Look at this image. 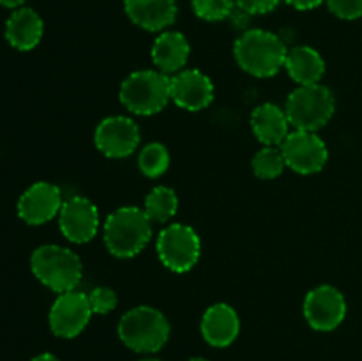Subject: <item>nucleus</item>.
<instances>
[{
  "label": "nucleus",
  "mask_w": 362,
  "mask_h": 361,
  "mask_svg": "<svg viewBox=\"0 0 362 361\" xmlns=\"http://www.w3.org/2000/svg\"><path fill=\"white\" fill-rule=\"evenodd\" d=\"M45 23L41 16L30 7H18L6 23V39L13 48L30 52L41 42Z\"/></svg>",
  "instance_id": "17"
},
{
  "label": "nucleus",
  "mask_w": 362,
  "mask_h": 361,
  "mask_svg": "<svg viewBox=\"0 0 362 361\" xmlns=\"http://www.w3.org/2000/svg\"><path fill=\"white\" fill-rule=\"evenodd\" d=\"M30 361H59V360H57V357L53 356V354L45 353V354H39V356H35L34 360H30Z\"/></svg>",
  "instance_id": "30"
},
{
  "label": "nucleus",
  "mask_w": 362,
  "mask_h": 361,
  "mask_svg": "<svg viewBox=\"0 0 362 361\" xmlns=\"http://www.w3.org/2000/svg\"><path fill=\"white\" fill-rule=\"evenodd\" d=\"M235 0H193V11L205 21H221L232 14Z\"/></svg>",
  "instance_id": "24"
},
{
  "label": "nucleus",
  "mask_w": 362,
  "mask_h": 361,
  "mask_svg": "<svg viewBox=\"0 0 362 361\" xmlns=\"http://www.w3.org/2000/svg\"><path fill=\"white\" fill-rule=\"evenodd\" d=\"M27 0H0V6L2 7H9V9H18L21 7Z\"/></svg>",
  "instance_id": "29"
},
{
  "label": "nucleus",
  "mask_w": 362,
  "mask_h": 361,
  "mask_svg": "<svg viewBox=\"0 0 362 361\" xmlns=\"http://www.w3.org/2000/svg\"><path fill=\"white\" fill-rule=\"evenodd\" d=\"M152 237V219L134 205L120 207L106 218L105 243L112 255L129 258L140 253Z\"/></svg>",
  "instance_id": "2"
},
{
  "label": "nucleus",
  "mask_w": 362,
  "mask_h": 361,
  "mask_svg": "<svg viewBox=\"0 0 362 361\" xmlns=\"http://www.w3.org/2000/svg\"><path fill=\"white\" fill-rule=\"evenodd\" d=\"M288 117L274 103L260 105L251 113V127L258 140L265 145H281L288 137Z\"/></svg>",
  "instance_id": "18"
},
{
  "label": "nucleus",
  "mask_w": 362,
  "mask_h": 361,
  "mask_svg": "<svg viewBox=\"0 0 362 361\" xmlns=\"http://www.w3.org/2000/svg\"><path fill=\"white\" fill-rule=\"evenodd\" d=\"M138 166L144 172V176L156 177L163 176L170 166V152L163 144H148L141 149Z\"/></svg>",
  "instance_id": "23"
},
{
  "label": "nucleus",
  "mask_w": 362,
  "mask_h": 361,
  "mask_svg": "<svg viewBox=\"0 0 362 361\" xmlns=\"http://www.w3.org/2000/svg\"><path fill=\"white\" fill-rule=\"evenodd\" d=\"M251 166H253V173L258 179L271 180L281 176L283 170H285L286 166V161L281 149H276L272 147V145H265L262 151H258L257 154H255Z\"/></svg>",
  "instance_id": "22"
},
{
  "label": "nucleus",
  "mask_w": 362,
  "mask_h": 361,
  "mask_svg": "<svg viewBox=\"0 0 362 361\" xmlns=\"http://www.w3.org/2000/svg\"><path fill=\"white\" fill-rule=\"evenodd\" d=\"M189 59V42L180 32H163L152 46V60L161 73H177Z\"/></svg>",
  "instance_id": "19"
},
{
  "label": "nucleus",
  "mask_w": 362,
  "mask_h": 361,
  "mask_svg": "<svg viewBox=\"0 0 362 361\" xmlns=\"http://www.w3.org/2000/svg\"><path fill=\"white\" fill-rule=\"evenodd\" d=\"M285 67L290 78L299 85H315L325 73V62L320 53L310 46H297L288 50Z\"/></svg>",
  "instance_id": "20"
},
{
  "label": "nucleus",
  "mask_w": 362,
  "mask_h": 361,
  "mask_svg": "<svg viewBox=\"0 0 362 361\" xmlns=\"http://www.w3.org/2000/svg\"><path fill=\"white\" fill-rule=\"evenodd\" d=\"M141 361H161V360H158V357H147V360H141Z\"/></svg>",
  "instance_id": "32"
},
{
  "label": "nucleus",
  "mask_w": 362,
  "mask_h": 361,
  "mask_svg": "<svg viewBox=\"0 0 362 361\" xmlns=\"http://www.w3.org/2000/svg\"><path fill=\"white\" fill-rule=\"evenodd\" d=\"M60 188L52 183H35L18 200V216L28 225H42L55 218L62 207Z\"/></svg>",
  "instance_id": "13"
},
{
  "label": "nucleus",
  "mask_w": 362,
  "mask_h": 361,
  "mask_svg": "<svg viewBox=\"0 0 362 361\" xmlns=\"http://www.w3.org/2000/svg\"><path fill=\"white\" fill-rule=\"evenodd\" d=\"M286 4H290L292 7H296V9L299 11H310V9H315V7L320 6L324 0H285Z\"/></svg>",
  "instance_id": "28"
},
{
  "label": "nucleus",
  "mask_w": 362,
  "mask_h": 361,
  "mask_svg": "<svg viewBox=\"0 0 362 361\" xmlns=\"http://www.w3.org/2000/svg\"><path fill=\"white\" fill-rule=\"evenodd\" d=\"M189 361H209V360H205V357H191Z\"/></svg>",
  "instance_id": "31"
},
{
  "label": "nucleus",
  "mask_w": 362,
  "mask_h": 361,
  "mask_svg": "<svg viewBox=\"0 0 362 361\" xmlns=\"http://www.w3.org/2000/svg\"><path fill=\"white\" fill-rule=\"evenodd\" d=\"M119 336L122 343L134 353H158L168 342L170 324L156 308L136 306L120 319Z\"/></svg>",
  "instance_id": "4"
},
{
  "label": "nucleus",
  "mask_w": 362,
  "mask_h": 361,
  "mask_svg": "<svg viewBox=\"0 0 362 361\" xmlns=\"http://www.w3.org/2000/svg\"><path fill=\"white\" fill-rule=\"evenodd\" d=\"M239 315L226 303L212 304L202 317V335L212 347L230 345L239 336Z\"/></svg>",
  "instance_id": "16"
},
{
  "label": "nucleus",
  "mask_w": 362,
  "mask_h": 361,
  "mask_svg": "<svg viewBox=\"0 0 362 361\" xmlns=\"http://www.w3.org/2000/svg\"><path fill=\"white\" fill-rule=\"evenodd\" d=\"M88 301L94 314H108V311L115 310L117 306V294L108 287H95L90 294H88Z\"/></svg>",
  "instance_id": "25"
},
{
  "label": "nucleus",
  "mask_w": 362,
  "mask_h": 361,
  "mask_svg": "<svg viewBox=\"0 0 362 361\" xmlns=\"http://www.w3.org/2000/svg\"><path fill=\"white\" fill-rule=\"evenodd\" d=\"M88 296L78 290L60 294L49 310V328L60 338H74L80 335L92 317Z\"/></svg>",
  "instance_id": "9"
},
{
  "label": "nucleus",
  "mask_w": 362,
  "mask_h": 361,
  "mask_svg": "<svg viewBox=\"0 0 362 361\" xmlns=\"http://www.w3.org/2000/svg\"><path fill=\"white\" fill-rule=\"evenodd\" d=\"M170 98L180 108L200 112L214 99V85L202 71H180L170 80Z\"/></svg>",
  "instance_id": "14"
},
{
  "label": "nucleus",
  "mask_w": 362,
  "mask_h": 361,
  "mask_svg": "<svg viewBox=\"0 0 362 361\" xmlns=\"http://www.w3.org/2000/svg\"><path fill=\"white\" fill-rule=\"evenodd\" d=\"M336 101L325 85H299L286 99V117L296 130L317 131L334 115Z\"/></svg>",
  "instance_id": "5"
},
{
  "label": "nucleus",
  "mask_w": 362,
  "mask_h": 361,
  "mask_svg": "<svg viewBox=\"0 0 362 361\" xmlns=\"http://www.w3.org/2000/svg\"><path fill=\"white\" fill-rule=\"evenodd\" d=\"M124 9L129 20L148 32L165 30L175 21V0H124Z\"/></svg>",
  "instance_id": "15"
},
{
  "label": "nucleus",
  "mask_w": 362,
  "mask_h": 361,
  "mask_svg": "<svg viewBox=\"0 0 362 361\" xmlns=\"http://www.w3.org/2000/svg\"><path fill=\"white\" fill-rule=\"evenodd\" d=\"M179 207V198L175 191L168 186H156L145 198V212L152 222L166 223Z\"/></svg>",
  "instance_id": "21"
},
{
  "label": "nucleus",
  "mask_w": 362,
  "mask_h": 361,
  "mask_svg": "<svg viewBox=\"0 0 362 361\" xmlns=\"http://www.w3.org/2000/svg\"><path fill=\"white\" fill-rule=\"evenodd\" d=\"M202 253L198 234L191 227L173 223L161 230L158 237V255L163 265L173 273H186L197 265Z\"/></svg>",
  "instance_id": "7"
},
{
  "label": "nucleus",
  "mask_w": 362,
  "mask_h": 361,
  "mask_svg": "<svg viewBox=\"0 0 362 361\" xmlns=\"http://www.w3.org/2000/svg\"><path fill=\"white\" fill-rule=\"evenodd\" d=\"M346 315V301L332 285H320L304 299V317L317 331H332Z\"/></svg>",
  "instance_id": "10"
},
{
  "label": "nucleus",
  "mask_w": 362,
  "mask_h": 361,
  "mask_svg": "<svg viewBox=\"0 0 362 361\" xmlns=\"http://www.w3.org/2000/svg\"><path fill=\"white\" fill-rule=\"evenodd\" d=\"M285 42L276 34L262 28H253L240 35L233 46L237 64L246 73L258 78L274 76L286 60Z\"/></svg>",
  "instance_id": "1"
},
{
  "label": "nucleus",
  "mask_w": 362,
  "mask_h": 361,
  "mask_svg": "<svg viewBox=\"0 0 362 361\" xmlns=\"http://www.w3.org/2000/svg\"><path fill=\"white\" fill-rule=\"evenodd\" d=\"M286 166L303 176L320 172L329 158L327 145L315 131L296 130L281 144Z\"/></svg>",
  "instance_id": "8"
},
{
  "label": "nucleus",
  "mask_w": 362,
  "mask_h": 361,
  "mask_svg": "<svg viewBox=\"0 0 362 361\" xmlns=\"http://www.w3.org/2000/svg\"><path fill=\"white\" fill-rule=\"evenodd\" d=\"M327 6L341 20H357L362 16V0H327Z\"/></svg>",
  "instance_id": "26"
},
{
  "label": "nucleus",
  "mask_w": 362,
  "mask_h": 361,
  "mask_svg": "<svg viewBox=\"0 0 362 361\" xmlns=\"http://www.w3.org/2000/svg\"><path fill=\"white\" fill-rule=\"evenodd\" d=\"M94 142L95 147L108 158H126L136 151L140 130L129 117H106L95 130Z\"/></svg>",
  "instance_id": "11"
},
{
  "label": "nucleus",
  "mask_w": 362,
  "mask_h": 361,
  "mask_svg": "<svg viewBox=\"0 0 362 361\" xmlns=\"http://www.w3.org/2000/svg\"><path fill=\"white\" fill-rule=\"evenodd\" d=\"M30 269L42 285L57 294L76 289L83 275L80 257L74 251L57 244L39 246L30 257Z\"/></svg>",
  "instance_id": "3"
},
{
  "label": "nucleus",
  "mask_w": 362,
  "mask_h": 361,
  "mask_svg": "<svg viewBox=\"0 0 362 361\" xmlns=\"http://www.w3.org/2000/svg\"><path fill=\"white\" fill-rule=\"evenodd\" d=\"M281 0H235L240 11L247 14H265L278 7Z\"/></svg>",
  "instance_id": "27"
},
{
  "label": "nucleus",
  "mask_w": 362,
  "mask_h": 361,
  "mask_svg": "<svg viewBox=\"0 0 362 361\" xmlns=\"http://www.w3.org/2000/svg\"><path fill=\"white\" fill-rule=\"evenodd\" d=\"M170 78L159 71H134L120 85V103L136 115H154L168 105Z\"/></svg>",
  "instance_id": "6"
},
{
  "label": "nucleus",
  "mask_w": 362,
  "mask_h": 361,
  "mask_svg": "<svg viewBox=\"0 0 362 361\" xmlns=\"http://www.w3.org/2000/svg\"><path fill=\"white\" fill-rule=\"evenodd\" d=\"M59 225L71 243H88L94 239L99 229L98 207L80 195L71 197L60 207Z\"/></svg>",
  "instance_id": "12"
}]
</instances>
